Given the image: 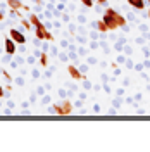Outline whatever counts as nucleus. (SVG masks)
Here are the masks:
<instances>
[{
  "mask_svg": "<svg viewBox=\"0 0 150 152\" xmlns=\"http://www.w3.org/2000/svg\"><path fill=\"white\" fill-rule=\"evenodd\" d=\"M102 21L107 24L109 31H114V29L121 28V26H126V19L122 18L117 10L111 9V7L105 9V12H103V16H102Z\"/></svg>",
  "mask_w": 150,
  "mask_h": 152,
  "instance_id": "1",
  "label": "nucleus"
},
{
  "mask_svg": "<svg viewBox=\"0 0 150 152\" xmlns=\"http://www.w3.org/2000/svg\"><path fill=\"white\" fill-rule=\"evenodd\" d=\"M29 21H31V24L35 26V31H36V38L38 40H52V35L47 31V28L40 23V19H38V16H35V14H31L29 16Z\"/></svg>",
  "mask_w": 150,
  "mask_h": 152,
  "instance_id": "2",
  "label": "nucleus"
},
{
  "mask_svg": "<svg viewBox=\"0 0 150 152\" xmlns=\"http://www.w3.org/2000/svg\"><path fill=\"white\" fill-rule=\"evenodd\" d=\"M48 111L54 114H69L71 111H73V105H71V102L67 100V99H62V102L60 104H54L52 107H48Z\"/></svg>",
  "mask_w": 150,
  "mask_h": 152,
  "instance_id": "3",
  "label": "nucleus"
},
{
  "mask_svg": "<svg viewBox=\"0 0 150 152\" xmlns=\"http://www.w3.org/2000/svg\"><path fill=\"white\" fill-rule=\"evenodd\" d=\"M9 37L16 42V43H19V45H23V43H26V37L19 31V29H9Z\"/></svg>",
  "mask_w": 150,
  "mask_h": 152,
  "instance_id": "4",
  "label": "nucleus"
},
{
  "mask_svg": "<svg viewBox=\"0 0 150 152\" xmlns=\"http://www.w3.org/2000/svg\"><path fill=\"white\" fill-rule=\"evenodd\" d=\"M5 52H7V56H14L16 54V42L10 37L5 38Z\"/></svg>",
  "mask_w": 150,
  "mask_h": 152,
  "instance_id": "5",
  "label": "nucleus"
},
{
  "mask_svg": "<svg viewBox=\"0 0 150 152\" xmlns=\"http://www.w3.org/2000/svg\"><path fill=\"white\" fill-rule=\"evenodd\" d=\"M67 71H69V75L73 76V78H74V80H81V78H83V73H81V71H79V67H76V66H73V64H71V66H67Z\"/></svg>",
  "mask_w": 150,
  "mask_h": 152,
  "instance_id": "6",
  "label": "nucleus"
},
{
  "mask_svg": "<svg viewBox=\"0 0 150 152\" xmlns=\"http://www.w3.org/2000/svg\"><path fill=\"white\" fill-rule=\"evenodd\" d=\"M133 9H138V10H143L145 9V2L143 0H126Z\"/></svg>",
  "mask_w": 150,
  "mask_h": 152,
  "instance_id": "7",
  "label": "nucleus"
},
{
  "mask_svg": "<svg viewBox=\"0 0 150 152\" xmlns=\"http://www.w3.org/2000/svg\"><path fill=\"white\" fill-rule=\"evenodd\" d=\"M92 26H93V28H98V31H100V33H107V31H109V28H107V24L103 23L102 19H100V21H97V23H93Z\"/></svg>",
  "mask_w": 150,
  "mask_h": 152,
  "instance_id": "8",
  "label": "nucleus"
},
{
  "mask_svg": "<svg viewBox=\"0 0 150 152\" xmlns=\"http://www.w3.org/2000/svg\"><path fill=\"white\" fill-rule=\"evenodd\" d=\"M124 45H126V38H119V40L116 42V45H114V48H116L117 52H122V48H124Z\"/></svg>",
  "mask_w": 150,
  "mask_h": 152,
  "instance_id": "9",
  "label": "nucleus"
},
{
  "mask_svg": "<svg viewBox=\"0 0 150 152\" xmlns=\"http://www.w3.org/2000/svg\"><path fill=\"white\" fill-rule=\"evenodd\" d=\"M9 5H10V9H24V5L19 2V0H9Z\"/></svg>",
  "mask_w": 150,
  "mask_h": 152,
  "instance_id": "10",
  "label": "nucleus"
},
{
  "mask_svg": "<svg viewBox=\"0 0 150 152\" xmlns=\"http://www.w3.org/2000/svg\"><path fill=\"white\" fill-rule=\"evenodd\" d=\"M47 57H48V56L45 54V52L40 56V62H42V66H43V67H47V64H48V59H47Z\"/></svg>",
  "mask_w": 150,
  "mask_h": 152,
  "instance_id": "11",
  "label": "nucleus"
},
{
  "mask_svg": "<svg viewBox=\"0 0 150 152\" xmlns=\"http://www.w3.org/2000/svg\"><path fill=\"white\" fill-rule=\"evenodd\" d=\"M112 105L116 107V109H119V107L122 105V100H119V97H116V99L112 100Z\"/></svg>",
  "mask_w": 150,
  "mask_h": 152,
  "instance_id": "12",
  "label": "nucleus"
},
{
  "mask_svg": "<svg viewBox=\"0 0 150 152\" xmlns=\"http://www.w3.org/2000/svg\"><path fill=\"white\" fill-rule=\"evenodd\" d=\"M116 62H117V64H124V62H126V56H124V54H119Z\"/></svg>",
  "mask_w": 150,
  "mask_h": 152,
  "instance_id": "13",
  "label": "nucleus"
},
{
  "mask_svg": "<svg viewBox=\"0 0 150 152\" xmlns=\"http://www.w3.org/2000/svg\"><path fill=\"white\" fill-rule=\"evenodd\" d=\"M59 59H60L62 62H66L67 59H69V54H66V52H60V54H59Z\"/></svg>",
  "mask_w": 150,
  "mask_h": 152,
  "instance_id": "14",
  "label": "nucleus"
},
{
  "mask_svg": "<svg viewBox=\"0 0 150 152\" xmlns=\"http://www.w3.org/2000/svg\"><path fill=\"white\" fill-rule=\"evenodd\" d=\"M59 95H60V99H67V97H69V92H66L64 88H60V90H59Z\"/></svg>",
  "mask_w": 150,
  "mask_h": 152,
  "instance_id": "15",
  "label": "nucleus"
},
{
  "mask_svg": "<svg viewBox=\"0 0 150 152\" xmlns=\"http://www.w3.org/2000/svg\"><path fill=\"white\" fill-rule=\"evenodd\" d=\"M16 83H17L19 86H23V85H24V83H26V80H24L23 76H17V78H16Z\"/></svg>",
  "mask_w": 150,
  "mask_h": 152,
  "instance_id": "16",
  "label": "nucleus"
},
{
  "mask_svg": "<svg viewBox=\"0 0 150 152\" xmlns=\"http://www.w3.org/2000/svg\"><path fill=\"white\" fill-rule=\"evenodd\" d=\"M21 24H23L26 29H31V23H29V21H26V19H21Z\"/></svg>",
  "mask_w": 150,
  "mask_h": 152,
  "instance_id": "17",
  "label": "nucleus"
},
{
  "mask_svg": "<svg viewBox=\"0 0 150 152\" xmlns=\"http://www.w3.org/2000/svg\"><path fill=\"white\" fill-rule=\"evenodd\" d=\"M81 4L84 7H93V0H81Z\"/></svg>",
  "mask_w": 150,
  "mask_h": 152,
  "instance_id": "18",
  "label": "nucleus"
},
{
  "mask_svg": "<svg viewBox=\"0 0 150 152\" xmlns=\"http://www.w3.org/2000/svg\"><path fill=\"white\" fill-rule=\"evenodd\" d=\"M79 71H81L83 75H86V73H88V64H81V66H79Z\"/></svg>",
  "mask_w": 150,
  "mask_h": 152,
  "instance_id": "19",
  "label": "nucleus"
},
{
  "mask_svg": "<svg viewBox=\"0 0 150 152\" xmlns=\"http://www.w3.org/2000/svg\"><path fill=\"white\" fill-rule=\"evenodd\" d=\"M98 61L95 59V57H88V66H93V64H97Z\"/></svg>",
  "mask_w": 150,
  "mask_h": 152,
  "instance_id": "20",
  "label": "nucleus"
},
{
  "mask_svg": "<svg viewBox=\"0 0 150 152\" xmlns=\"http://www.w3.org/2000/svg\"><path fill=\"white\" fill-rule=\"evenodd\" d=\"M42 104H50V95H43V99H42Z\"/></svg>",
  "mask_w": 150,
  "mask_h": 152,
  "instance_id": "21",
  "label": "nucleus"
},
{
  "mask_svg": "<svg viewBox=\"0 0 150 152\" xmlns=\"http://www.w3.org/2000/svg\"><path fill=\"white\" fill-rule=\"evenodd\" d=\"M98 47H100V43H98V42H90V48H95V50H97Z\"/></svg>",
  "mask_w": 150,
  "mask_h": 152,
  "instance_id": "22",
  "label": "nucleus"
},
{
  "mask_svg": "<svg viewBox=\"0 0 150 152\" xmlns=\"http://www.w3.org/2000/svg\"><path fill=\"white\" fill-rule=\"evenodd\" d=\"M35 61H36V57H35V56H31V57L26 59V62H28V64H35Z\"/></svg>",
  "mask_w": 150,
  "mask_h": 152,
  "instance_id": "23",
  "label": "nucleus"
},
{
  "mask_svg": "<svg viewBox=\"0 0 150 152\" xmlns=\"http://www.w3.org/2000/svg\"><path fill=\"white\" fill-rule=\"evenodd\" d=\"M36 94L38 95H45V88H43V86H38V88H36Z\"/></svg>",
  "mask_w": 150,
  "mask_h": 152,
  "instance_id": "24",
  "label": "nucleus"
},
{
  "mask_svg": "<svg viewBox=\"0 0 150 152\" xmlns=\"http://www.w3.org/2000/svg\"><path fill=\"white\" fill-rule=\"evenodd\" d=\"M78 23H81V24H84V23H86V18H84L83 14H81V16H78Z\"/></svg>",
  "mask_w": 150,
  "mask_h": 152,
  "instance_id": "25",
  "label": "nucleus"
},
{
  "mask_svg": "<svg viewBox=\"0 0 150 152\" xmlns=\"http://www.w3.org/2000/svg\"><path fill=\"white\" fill-rule=\"evenodd\" d=\"M83 88H84V90H90V88H92V83H90V81H84Z\"/></svg>",
  "mask_w": 150,
  "mask_h": 152,
  "instance_id": "26",
  "label": "nucleus"
},
{
  "mask_svg": "<svg viewBox=\"0 0 150 152\" xmlns=\"http://www.w3.org/2000/svg\"><path fill=\"white\" fill-rule=\"evenodd\" d=\"M90 38H92V40H97V38H98V33H97V31H92V33H90Z\"/></svg>",
  "mask_w": 150,
  "mask_h": 152,
  "instance_id": "27",
  "label": "nucleus"
},
{
  "mask_svg": "<svg viewBox=\"0 0 150 152\" xmlns=\"http://www.w3.org/2000/svg\"><path fill=\"white\" fill-rule=\"evenodd\" d=\"M143 64H136V66H135V69H136V71H138V73H141V71H143Z\"/></svg>",
  "mask_w": 150,
  "mask_h": 152,
  "instance_id": "28",
  "label": "nucleus"
},
{
  "mask_svg": "<svg viewBox=\"0 0 150 152\" xmlns=\"http://www.w3.org/2000/svg\"><path fill=\"white\" fill-rule=\"evenodd\" d=\"M78 54H79V56H86V48H78Z\"/></svg>",
  "mask_w": 150,
  "mask_h": 152,
  "instance_id": "29",
  "label": "nucleus"
},
{
  "mask_svg": "<svg viewBox=\"0 0 150 152\" xmlns=\"http://www.w3.org/2000/svg\"><path fill=\"white\" fill-rule=\"evenodd\" d=\"M33 78H35V80L40 78V71H38V69H33Z\"/></svg>",
  "mask_w": 150,
  "mask_h": 152,
  "instance_id": "30",
  "label": "nucleus"
},
{
  "mask_svg": "<svg viewBox=\"0 0 150 152\" xmlns=\"http://www.w3.org/2000/svg\"><path fill=\"white\" fill-rule=\"evenodd\" d=\"M67 45H69V43H67V40H62V42H60V47H62V48H66Z\"/></svg>",
  "mask_w": 150,
  "mask_h": 152,
  "instance_id": "31",
  "label": "nucleus"
},
{
  "mask_svg": "<svg viewBox=\"0 0 150 152\" xmlns=\"http://www.w3.org/2000/svg\"><path fill=\"white\" fill-rule=\"evenodd\" d=\"M93 113H100V105H98V104L93 105Z\"/></svg>",
  "mask_w": 150,
  "mask_h": 152,
  "instance_id": "32",
  "label": "nucleus"
},
{
  "mask_svg": "<svg viewBox=\"0 0 150 152\" xmlns=\"http://www.w3.org/2000/svg\"><path fill=\"white\" fill-rule=\"evenodd\" d=\"M50 52H52V56H57V52H59V50H57V47H52V48H50Z\"/></svg>",
  "mask_w": 150,
  "mask_h": 152,
  "instance_id": "33",
  "label": "nucleus"
},
{
  "mask_svg": "<svg viewBox=\"0 0 150 152\" xmlns=\"http://www.w3.org/2000/svg\"><path fill=\"white\" fill-rule=\"evenodd\" d=\"M103 90H105L107 94H111V86H107V83H103Z\"/></svg>",
  "mask_w": 150,
  "mask_h": 152,
  "instance_id": "34",
  "label": "nucleus"
},
{
  "mask_svg": "<svg viewBox=\"0 0 150 152\" xmlns=\"http://www.w3.org/2000/svg\"><path fill=\"white\" fill-rule=\"evenodd\" d=\"M143 42H145V38H136V43L138 45H143Z\"/></svg>",
  "mask_w": 150,
  "mask_h": 152,
  "instance_id": "35",
  "label": "nucleus"
},
{
  "mask_svg": "<svg viewBox=\"0 0 150 152\" xmlns=\"http://www.w3.org/2000/svg\"><path fill=\"white\" fill-rule=\"evenodd\" d=\"M35 100H36V95L33 94V95H31V97H29V102H35Z\"/></svg>",
  "mask_w": 150,
  "mask_h": 152,
  "instance_id": "36",
  "label": "nucleus"
},
{
  "mask_svg": "<svg viewBox=\"0 0 150 152\" xmlns=\"http://www.w3.org/2000/svg\"><path fill=\"white\" fill-rule=\"evenodd\" d=\"M79 99H81V100H84V99H86V94H84V92H81V94H79Z\"/></svg>",
  "mask_w": 150,
  "mask_h": 152,
  "instance_id": "37",
  "label": "nucleus"
},
{
  "mask_svg": "<svg viewBox=\"0 0 150 152\" xmlns=\"http://www.w3.org/2000/svg\"><path fill=\"white\" fill-rule=\"evenodd\" d=\"M143 66H145V67H150V61H149V59H147V61L143 62Z\"/></svg>",
  "mask_w": 150,
  "mask_h": 152,
  "instance_id": "38",
  "label": "nucleus"
},
{
  "mask_svg": "<svg viewBox=\"0 0 150 152\" xmlns=\"http://www.w3.org/2000/svg\"><path fill=\"white\" fill-rule=\"evenodd\" d=\"M97 2H98L100 5H105V4H107V0H97Z\"/></svg>",
  "mask_w": 150,
  "mask_h": 152,
  "instance_id": "39",
  "label": "nucleus"
},
{
  "mask_svg": "<svg viewBox=\"0 0 150 152\" xmlns=\"http://www.w3.org/2000/svg\"><path fill=\"white\" fill-rule=\"evenodd\" d=\"M4 97V88H2V85H0V99Z\"/></svg>",
  "mask_w": 150,
  "mask_h": 152,
  "instance_id": "40",
  "label": "nucleus"
},
{
  "mask_svg": "<svg viewBox=\"0 0 150 152\" xmlns=\"http://www.w3.org/2000/svg\"><path fill=\"white\" fill-rule=\"evenodd\" d=\"M147 18H149V19H150V9H149V10H147Z\"/></svg>",
  "mask_w": 150,
  "mask_h": 152,
  "instance_id": "41",
  "label": "nucleus"
},
{
  "mask_svg": "<svg viewBox=\"0 0 150 152\" xmlns=\"http://www.w3.org/2000/svg\"><path fill=\"white\" fill-rule=\"evenodd\" d=\"M2 19H4V14H2V12H0V21H2Z\"/></svg>",
  "mask_w": 150,
  "mask_h": 152,
  "instance_id": "42",
  "label": "nucleus"
},
{
  "mask_svg": "<svg viewBox=\"0 0 150 152\" xmlns=\"http://www.w3.org/2000/svg\"><path fill=\"white\" fill-rule=\"evenodd\" d=\"M147 2H149V4H150V0H147Z\"/></svg>",
  "mask_w": 150,
  "mask_h": 152,
  "instance_id": "43",
  "label": "nucleus"
},
{
  "mask_svg": "<svg viewBox=\"0 0 150 152\" xmlns=\"http://www.w3.org/2000/svg\"><path fill=\"white\" fill-rule=\"evenodd\" d=\"M149 47H150V42H149Z\"/></svg>",
  "mask_w": 150,
  "mask_h": 152,
  "instance_id": "44",
  "label": "nucleus"
}]
</instances>
